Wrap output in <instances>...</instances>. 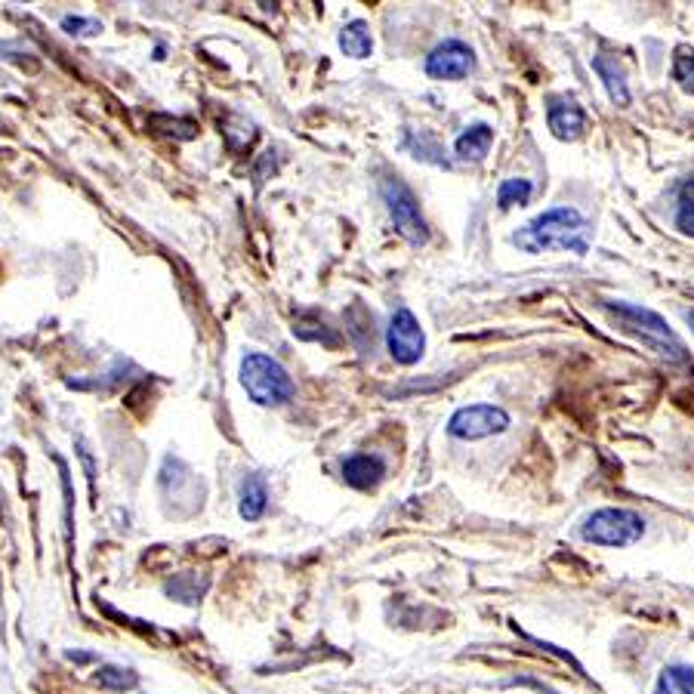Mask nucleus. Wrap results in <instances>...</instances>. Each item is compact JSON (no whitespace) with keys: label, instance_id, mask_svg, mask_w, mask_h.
<instances>
[{"label":"nucleus","instance_id":"1","mask_svg":"<svg viewBox=\"0 0 694 694\" xmlns=\"http://www.w3.org/2000/svg\"><path fill=\"white\" fill-rule=\"evenodd\" d=\"M519 250L525 253H543V250H571L577 257L590 250V223L583 219L577 207H550L540 216H534L528 226L509 235Z\"/></svg>","mask_w":694,"mask_h":694},{"label":"nucleus","instance_id":"2","mask_svg":"<svg viewBox=\"0 0 694 694\" xmlns=\"http://www.w3.org/2000/svg\"><path fill=\"white\" fill-rule=\"evenodd\" d=\"M599 306L611 315V321L620 327V331L636 337L654 355L676 361V364L688 361L685 343L670 331V324L657 312H651L645 306H636V303H624V300H599Z\"/></svg>","mask_w":694,"mask_h":694},{"label":"nucleus","instance_id":"3","mask_svg":"<svg viewBox=\"0 0 694 694\" xmlns=\"http://www.w3.org/2000/svg\"><path fill=\"white\" fill-rule=\"evenodd\" d=\"M241 386L263 408L287 405L297 392L294 380H290V374L281 368V361L263 352H247L241 358Z\"/></svg>","mask_w":694,"mask_h":694},{"label":"nucleus","instance_id":"4","mask_svg":"<svg viewBox=\"0 0 694 694\" xmlns=\"http://www.w3.org/2000/svg\"><path fill=\"white\" fill-rule=\"evenodd\" d=\"M645 534V519L636 509L605 506L580 525V537L593 546H633Z\"/></svg>","mask_w":694,"mask_h":694},{"label":"nucleus","instance_id":"5","mask_svg":"<svg viewBox=\"0 0 694 694\" xmlns=\"http://www.w3.org/2000/svg\"><path fill=\"white\" fill-rule=\"evenodd\" d=\"M380 195H383V204L389 210L395 232L405 238L408 244L423 247L429 241V226H426V219L420 213V201L411 192L408 182L398 179V176H386L383 186H380Z\"/></svg>","mask_w":694,"mask_h":694},{"label":"nucleus","instance_id":"6","mask_svg":"<svg viewBox=\"0 0 694 694\" xmlns=\"http://www.w3.org/2000/svg\"><path fill=\"white\" fill-rule=\"evenodd\" d=\"M509 414L497 405H469L451 414L448 420V435L463 438V442H479L488 435H500L509 429Z\"/></svg>","mask_w":694,"mask_h":694},{"label":"nucleus","instance_id":"7","mask_svg":"<svg viewBox=\"0 0 694 694\" xmlns=\"http://www.w3.org/2000/svg\"><path fill=\"white\" fill-rule=\"evenodd\" d=\"M386 349L398 364H405V368H411V364H417L423 358L426 334H423V327L411 309H405V306L395 309V315L389 321V331H386Z\"/></svg>","mask_w":694,"mask_h":694},{"label":"nucleus","instance_id":"8","mask_svg":"<svg viewBox=\"0 0 694 694\" xmlns=\"http://www.w3.org/2000/svg\"><path fill=\"white\" fill-rule=\"evenodd\" d=\"M472 68H476V53L457 38L442 41L426 56V75L435 81H463L472 75Z\"/></svg>","mask_w":694,"mask_h":694},{"label":"nucleus","instance_id":"9","mask_svg":"<svg viewBox=\"0 0 694 694\" xmlns=\"http://www.w3.org/2000/svg\"><path fill=\"white\" fill-rule=\"evenodd\" d=\"M546 127L553 130L556 139L562 142H574L587 130V112L574 96H553L550 105H546Z\"/></svg>","mask_w":694,"mask_h":694},{"label":"nucleus","instance_id":"10","mask_svg":"<svg viewBox=\"0 0 694 694\" xmlns=\"http://www.w3.org/2000/svg\"><path fill=\"white\" fill-rule=\"evenodd\" d=\"M343 479L358 491H371L386 479V460L380 454H352L343 460Z\"/></svg>","mask_w":694,"mask_h":694},{"label":"nucleus","instance_id":"11","mask_svg":"<svg viewBox=\"0 0 694 694\" xmlns=\"http://www.w3.org/2000/svg\"><path fill=\"white\" fill-rule=\"evenodd\" d=\"M269 506V485L263 476H247L238 488V513L247 522H260Z\"/></svg>","mask_w":694,"mask_h":694},{"label":"nucleus","instance_id":"12","mask_svg":"<svg viewBox=\"0 0 694 694\" xmlns=\"http://www.w3.org/2000/svg\"><path fill=\"white\" fill-rule=\"evenodd\" d=\"M494 145V127L491 124H472L466 127L457 142H454V152L460 161H482Z\"/></svg>","mask_w":694,"mask_h":694},{"label":"nucleus","instance_id":"13","mask_svg":"<svg viewBox=\"0 0 694 694\" xmlns=\"http://www.w3.org/2000/svg\"><path fill=\"white\" fill-rule=\"evenodd\" d=\"M593 68H596V75L602 78L605 90H608V99L620 108H627L630 105V87H627V75H624V68L617 65V59L611 56H593Z\"/></svg>","mask_w":694,"mask_h":694},{"label":"nucleus","instance_id":"14","mask_svg":"<svg viewBox=\"0 0 694 694\" xmlns=\"http://www.w3.org/2000/svg\"><path fill=\"white\" fill-rule=\"evenodd\" d=\"M340 50L346 56H352V59H368L374 53V38H371L368 22L355 19V22L343 25V31H340Z\"/></svg>","mask_w":694,"mask_h":694},{"label":"nucleus","instance_id":"15","mask_svg":"<svg viewBox=\"0 0 694 694\" xmlns=\"http://www.w3.org/2000/svg\"><path fill=\"white\" fill-rule=\"evenodd\" d=\"M654 694H694V667L670 664L661 670L654 685Z\"/></svg>","mask_w":694,"mask_h":694},{"label":"nucleus","instance_id":"16","mask_svg":"<svg viewBox=\"0 0 694 694\" xmlns=\"http://www.w3.org/2000/svg\"><path fill=\"white\" fill-rule=\"evenodd\" d=\"M534 195L531 179L525 176H513V179H503L500 189H497V207L500 210H513V207H525Z\"/></svg>","mask_w":694,"mask_h":694},{"label":"nucleus","instance_id":"17","mask_svg":"<svg viewBox=\"0 0 694 694\" xmlns=\"http://www.w3.org/2000/svg\"><path fill=\"white\" fill-rule=\"evenodd\" d=\"M167 596H173V599H179V602H198L204 593H207V580L201 577L198 580V574H179V577H173L170 583H167Z\"/></svg>","mask_w":694,"mask_h":694},{"label":"nucleus","instance_id":"18","mask_svg":"<svg viewBox=\"0 0 694 694\" xmlns=\"http://www.w3.org/2000/svg\"><path fill=\"white\" fill-rule=\"evenodd\" d=\"M405 145L411 149V155L417 158V161H429V164H435V167H448V161L442 158V149H438V142L429 136V133H408L405 136Z\"/></svg>","mask_w":694,"mask_h":694},{"label":"nucleus","instance_id":"19","mask_svg":"<svg viewBox=\"0 0 694 694\" xmlns=\"http://www.w3.org/2000/svg\"><path fill=\"white\" fill-rule=\"evenodd\" d=\"M676 229L682 235L694 238V176H688L679 189V207H676Z\"/></svg>","mask_w":694,"mask_h":694},{"label":"nucleus","instance_id":"20","mask_svg":"<svg viewBox=\"0 0 694 694\" xmlns=\"http://www.w3.org/2000/svg\"><path fill=\"white\" fill-rule=\"evenodd\" d=\"M673 81L694 96V47H679L673 56Z\"/></svg>","mask_w":694,"mask_h":694},{"label":"nucleus","instance_id":"21","mask_svg":"<svg viewBox=\"0 0 694 694\" xmlns=\"http://www.w3.org/2000/svg\"><path fill=\"white\" fill-rule=\"evenodd\" d=\"M294 334L300 340H312V343H324V346H340V337L334 331H327L324 321H297L294 324Z\"/></svg>","mask_w":694,"mask_h":694},{"label":"nucleus","instance_id":"22","mask_svg":"<svg viewBox=\"0 0 694 694\" xmlns=\"http://www.w3.org/2000/svg\"><path fill=\"white\" fill-rule=\"evenodd\" d=\"M96 682L108 691H127L136 685V673L133 670H124V667H99L96 673Z\"/></svg>","mask_w":694,"mask_h":694},{"label":"nucleus","instance_id":"23","mask_svg":"<svg viewBox=\"0 0 694 694\" xmlns=\"http://www.w3.org/2000/svg\"><path fill=\"white\" fill-rule=\"evenodd\" d=\"M62 28L68 34H78V38H90V34H99L102 25L96 19H84V16H65L62 19Z\"/></svg>","mask_w":694,"mask_h":694},{"label":"nucleus","instance_id":"24","mask_svg":"<svg viewBox=\"0 0 694 694\" xmlns=\"http://www.w3.org/2000/svg\"><path fill=\"white\" fill-rule=\"evenodd\" d=\"M81 460H84V466H87V479H90V485H96V466H93L90 451L84 448V442H81Z\"/></svg>","mask_w":694,"mask_h":694},{"label":"nucleus","instance_id":"25","mask_svg":"<svg viewBox=\"0 0 694 694\" xmlns=\"http://www.w3.org/2000/svg\"><path fill=\"white\" fill-rule=\"evenodd\" d=\"M685 318H688V324H691V331H694V309H688V312H685Z\"/></svg>","mask_w":694,"mask_h":694}]
</instances>
